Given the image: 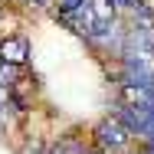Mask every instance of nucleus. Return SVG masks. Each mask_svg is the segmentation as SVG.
<instances>
[{"mask_svg":"<svg viewBox=\"0 0 154 154\" xmlns=\"http://www.w3.org/2000/svg\"><path fill=\"white\" fill-rule=\"evenodd\" d=\"M122 56L128 62V72L138 75H154V26L151 23H134L131 30L125 33V46Z\"/></svg>","mask_w":154,"mask_h":154,"instance_id":"nucleus-1","label":"nucleus"},{"mask_svg":"<svg viewBox=\"0 0 154 154\" xmlns=\"http://www.w3.org/2000/svg\"><path fill=\"white\" fill-rule=\"evenodd\" d=\"M0 72H3V59H0Z\"/></svg>","mask_w":154,"mask_h":154,"instance_id":"nucleus-7","label":"nucleus"},{"mask_svg":"<svg viewBox=\"0 0 154 154\" xmlns=\"http://www.w3.org/2000/svg\"><path fill=\"white\" fill-rule=\"evenodd\" d=\"M53 154H82V148H79L75 141H62V144H59Z\"/></svg>","mask_w":154,"mask_h":154,"instance_id":"nucleus-4","label":"nucleus"},{"mask_svg":"<svg viewBox=\"0 0 154 154\" xmlns=\"http://www.w3.org/2000/svg\"><path fill=\"white\" fill-rule=\"evenodd\" d=\"M98 141L105 148H122L128 141V128H122V122H102L98 125Z\"/></svg>","mask_w":154,"mask_h":154,"instance_id":"nucleus-3","label":"nucleus"},{"mask_svg":"<svg viewBox=\"0 0 154 154\" xmlns=\"http://www.w3.org/2000/svg\"><path fill=\"white\" fill-rule=\"evenodd\" d=\"M26 56H30V43L23 36H7L0 43V59L7 62V66H23Z\"/></svg>","mask_w":154,"mask_h":154,"instance_id":"nucleus-2","label":"nucleus"},{"mask_svg":"<svg viewBox=\"0 0 154 154\" xmlns=\"http://www.w3.org/2000/svg\"><path fill=\"white\" fill-rule=\"evenodd\" d=\"M112 3H122V7H134L138 0H112Z\"/></svg>","mask_w":154,"mask_h":154,"instance_id":"nucleus-5","label":"nucleus"},{"mask_svg":"<svg viewBox=\"0 0 154 154\" xmlns=\"http://www.w3.org/2000/svg\"><path fill=\"white\" fill-rule=\"evenodd\" d=\"M148 154H154V141H148Z\"/></svg>","mask_w":154,"mask_h":154,"instance_id":"nucleus-6","label":"nucleus"}]
</instances>
